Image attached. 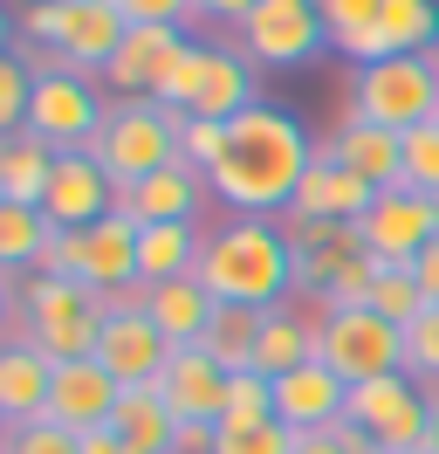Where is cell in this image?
Here are the masks:
<instances>
[{
    "instance_id": "obj_42",
    "label": "cell",
    "mask_w": 439,
    "mask_h": 454,
    "mask_svg": "<svg viewBox=\"0 0 439 454\" xmlns=\"http://www.w3.org/2000/svg\"><path fill=\"white\" fill-rule=\"evenodd\" d=\"M117 14L131 28H186V21H199L192 0H117Z\"/></svg>"
},
{
    "instance_id": "obj_41",
    "label": "cell",
    "mask_w": 439,
    "mask_h": 454,
    "mask_svg": "<svg viewBox=\"0 0 439 454\" xmlns=\"http://www.w3.org/2000/svg\"><path fill=\"white\" fill-rule=\"evenodd\" d=\"M378 7L384 0H316V14H323V28H329V49L350 42V35H364L378 21Z\"/></svg>"
},
{
    "instance_id": "obj_9",
    "label": "cell",
    "mask_w": 439,
    "mask_h": 454,
    "mask_svg": "<svg viewBox=\"0 0 439 454\" xmlns=\"http://www.w3.org/2000/svg\"><path fill=\"white\" fill-rule=\"evenodd\" d=\"M35 276H76V283H89L96 296L137 289V221L131 214H110V221L82 227V234H55Z\"/></svg>"
},
{
    "instance_id": "obj_10",
    "label": "cell",
    "mask_w": 439,
    "mask_h": 454,
    "mask_svg": "<svg viewBox=\"0 0 439 454\" xmlns=\"http://www.w3.org/2000/svg\"><path fill=\"white\" fill-rule=\"evenodd\" d=\"M343 420H350L357 434H371L384 454H419L426 420H433V393H419V379H412V372H391V379L350 386Z\"/></svg>"
},
{
    "instance_id": "obj_5",
    "label": "cell",
    "mask_w": 439,
    "mask_h": 454,
    "mask_svg": "<svg viewBox=\"0 0 439 454\" xmlns=\"http://www.w3.org/2000/svg\"><path fill=\"white\" fill-rule=\"evenodd\" d=\"M343 117L384 124V131H419V124H433L439 117V56H391V62L350 69Z\"/></svg>"
},
{
    "instance_id": "obj_8",
    "label": "cell",
    "mask_w": 439,
    "mask_h": 454,
    "mask_svg": "<svg viewBox=\"0 0 439 454\" xmlns=\"http://www.w3.org/2000/svg\"><path fill=\"white\" fill-rule=\"evenodd\" d=\"M124 35H131V21L117 14V0H35L27 7V42L62 56L69 69H89V76L110 69Z\"/></svg>"
},
{
    "instance_id": "obj_30",
    "label": "cell",
    "mask_w": 439,
    "mask_h": 454,
    "mask_svg": "<svg viewBox=\"0 0 439 454\" xmlns=\"http://www.w3.org/2000/svg\"><path fill=\"white\" fill-rule=\"evenodd\" d=\"M254 344H261V310H241V303H220L199 351L220 358L227 372H254Z\"/></svg>"
},
{
    "instance_id": "obj_18",
    "label": "cell",
    "mask_w": 439,
    "mask_h": 454,
    "mask_svg": "<svg viewBox=\"0 0 439 454\" xmlns=\"http://www.w3.org/2000/svg\"><path fill=\"white\" fill-rule=\"evenodd\" d=\"M206 200H213L206 172L186 166V159H172V166H158L151 179H137L131 193H117V214H131L137 227H165V221H199Z\"/></svg>"
},
{
    "instance_id": "obj_4",
    "label": "cell",
    "mask_w": 439,
    "mask_h": 454,
    "mask_svg": "<svg viewBox=\"0 0 439 454\" xmlns=\"http://www.w3.org/2000/svg\"><path fill=\"white\" fill-rule=\"evenodd\" d=\"M104 317H110V296H96L76 276H27V289H21V338L42 344L55 365L96 358Z\"/></svg>"
},
{
    "instance_id": "obj_15",
    "label": "cell",
    "mask_w": 439,
    "mask_h": 454,
    "mask_svg": "<svg viewBox=\"0 0 439 454\" xmlns=\"http://www.w3.org/2000/svg\"><path fill=\"white\" fill-rule=\"evenodd\" d=\"M323 42H329V28L316 7H274V0H261L241 21V49L261 69H302L309 56H323Z\"/></svg>"
},
{
    "instance_id": "obj_16",
    "label": "cell",
    "mask_w": 439,
    "mask_h": 454,
    "mask_svg": "<svg viewBox=\"0 0 439 454\" xmlns=\"http://www.w3.org/2000/svg\"><path fill=\"white\" fill-rule=\"evenodd\" d=\"M227 379H234V372L220 365V358H206L199 344H179L172 365L158 372V399L172 406L179 427H220V413H227Z\"/></svg>"
},
{
    "instance_id": "obj_13",
    "label": "cell",
    "mask_w": 439,
    "mask_h": 454,
    "mask_svg": "<svg viewBox=\"0 0 439 454\" xmlns=\"http://www.w3.org/2000/svg\"><path fill=\"white\" fill-rule=\"evenodd\" d=\"M439 49V0H384L378 21L350 42H336V56L364 69V62H391V56H433Z\"/></svg>"
},
{
    "instance_id": "obj_1",
    "label": "cell",
    "mask_w": 439,
    "mask_h": 454,
    "mask_svg": "<svg viewBox=\"0 0 439 454\" xmlns=\"http://www.w3.org/2000/svg\"><path fill=\"white\" fill-rule=\"evenodd\" d=\"M309 166H316V138L302 131V117L281 104H254L247 117L227 124V145H220L206 186L220 207H234V221H268L296 207Z\"/></svg>"
},
{
    "instance_id": "obj_7",
    "label": "cell",
    "mask_w": 439,
    "mask_h": 454,
    "mask_svg": "<svg viewBox=\"0 0 439 454\" xmlns=\"http://www.w3.org/2000/svg\"><path fill=\"white\" fill-rule=\"evenodd\" d=\"M316 310V358H323L343 386H371V379H391L405 372V331L378 317L371 303L364 310H329V303H309Z\"/></svg>"
},
{
    "instance_id": "obj_34",
    "label": "cell",
    "mask_w": 439,
    "mask_h": 454,
    "mask_svg": "<svg viewBox=\"0 0 439 454\" xmlns=\"http://www.w3.org/2000/svg\"><path fill=\"white\" fill-rule=\"evenodd\" d=\"M371 310L391 317V324L405 331L412 317L426 310V289H419V276H412V269H384V262H378V283H371Z\"/></svg>"
},
{
    "instance_id": "obj_49",
    "label": "cell",
    "mask_w": 439,
    "mask_h": 454,
    "mask_svg": "<svg viewBox=\"0 0 439 454\" xmlns=\"http://www.w3.org/2000/svg\"><path fill=\"white\" fill-rule=\"evenodd\" d=\"M0 434H7V427H0Z\"/></svg>"
},
{
    "instance_id": "obj_38",
    "label": "cell",
    "mask_w": 439,
    "mask_h": 454,
    "mask_svg": "<svg viewBox=\"0 0 439 454\" xmlns=\"http://www.w3.org/2000/svg\"><path fill=\"white\" fill-rule=\"evenodd\" d=\"M0 454H82V434H69L55 420H27L0 434Z\"/></svg>"
},
{
    "instance_id": "obj_27",
    "label": "cell",
    "mask_w": 439,
    "mask_h": 454,
    "mask_svg": "<svg viewBox=\"0 0 439 454\" xmlns=\"http://www.w3.org/2000/svg\"><path fill=\"white\" fill-rule=\"evenodd\" d=\"M213 310H220V303L199 289V276L165 283V289H144V317H151L172 344H199V338H206V324H213Z\"/></svg>"
},
{
    "instance_id": "obj_2",
    "label": "cell",
    "mask_w": 439,
    "mask_h": 454,
    "mask_svg": "<svg viewBox=\"0 0 439 454\" xmlns=\"http://www.w3.org/2000/svg\"><path fill=\"white\" fill-rule=\"evenodd\" d=\"M199 289L213 303L241 310H274L296 296V248L274 221H227L199 248Z\"/></svg>"
},
{
    "instance_id": "obj_37",
    "label": "cell",
    "mask_w": 439,
    "mask_h": 454,
    "mask_svg": "<svg viewBox=\"0 0 439 454\" xmlns=\"http://www.w3.org/2000/svg\"><path fill=\"white\" fill-rule=\"evenodd\" d=\"M405 372L426 379V386H439V303H426L405 324Z\"/></svg>"
},
{
    "instance_id": "obj_11",
    "label": "cell",
    "mask_w": 439,
    "mask_h": 454,
    "mask_svg": "<svg viewBox=\"0 0 439 454\" xmlns=\"http://www.w3.org/2000/svg\"><path fill=\"white\" fill-rule=\"evenodd\" d=\"M179 344L165 338L158 324L144 317V289H124L110 296V317H104V338H96V358L110 365L117 386H158V372L172 365Z\"/></svg>"
},
{
    "instance_id": "obj_43",
    "label": "cell",
    "mask_w": 439,
    "mask_h": 454,
    "mask_svg": "<svg viewBox=\"0 0 439 454\" xmlns=\"http://www.w3.org/2000/svg\"><path fill=\"white\" fill-rule=\"evenodd\" d=\"M254 7H261V0H192V14H199V21H234V28H241Z\"/></svg>"
},
{
    "instance_id": "obj_36",
    "label": "cell",
    "mask_w": 439,
    "mask_h": 454,
    "mask_svg": "<svg viewBox=\"0 0 439 454\" xmlns=\"http://www.w3.org/2000/svg\"><path fill=\"white\" fill-rule=\"evenodd\" d=\"M27 97H35V69L14 49V56H0V138L27 131Z\"/></svg>"
},
{
    "instance_id": "obj_17",
    "label": "cell",
    "mask_w": 439,
    "mask_h": 454,
    "mask_svg": "<svg viewBox=\"0 0 439 454\" xmlns=\"http://www.w3.org/2000/svg\"><path fill=\"white\" fill-rule=\"evenodd\" d=\"M343 406H350V386H343L323 358H309V365L274 379V420L296 427V434H329V427H343Z\"/></svg>"
},
{
    "instance_id": "obj_3",
    "label": "cell",
    "mask_w": 439,
    "mask_h": 454,
    "mask_svg": "<svg viewBox=\"0 0 439 454\" xmlns=\"http://www.w3.org/2000/svg\"><path fill=\"white\" fill-rule=\"evenodd\" d=\"M27 69H35V97H27V131L49 145V152H89L96 131H104V90L89 69H69V62H49V49H21Z\"/></svg>"
},
{
    "instance_id": "obj_29",
    "label": "cell",
    "mask_w": 439,
    "mask_h": 454,
    "mask_svg": "<svg viewBox=\"0 0 439 454\" xmlns=\"http://www.w3.org/2000/svg\"><path fill=\"white\" fill-rule=\"evenodd\" d=\"M62 152L35 138V131H14V138H0V200H14V207H42L49 193V172Z\"/></svg>"
},
{
    "instance_id": "obj_26",
    "label": "cell",
    "mask_w": 439,
    "mask_h": 454,
    "mask_svg": "<svg viewBox=\"0 0 439 454\" xmlns=\"http://www.w3.org/2000/svg\"><path fill=\"white\" fill-rule=\"evenodd\" d=\"M316 358V310H296V303H274L261 310V344H254V372L261 379H281Z\"/></svg>"
},
{
    "instance_id": "obj_14",
    "label": "cell",
    "mask_w": 439,
    "mask_h": 454,
    "mask_svg": "<svg viewBox=\"0 0 439 454\" xmlns=\"http://www.w3.org/2000/svg\"><path fill=\"white\" fill-rule=\"evenodd\" d=\"M42 214H49L55 234H82V227L117 214V186H110V172L89 152H62L49 172V193H42Z\"/></svg>"
},
{
    "instance_id": "obj_23",
    "label": "cell",
    "mask_w": 439,
    "mask_h": 454,
    "mask_svg": "<svg viewBox=\"0 0 439 454\" xmlns=\"http://www.w3.org/2000/svg\"><path fill=\"white\" fill-rule=\"evenodd\" d=\"M186 42H192L186 28H131L124 42H117V56H110L104 83L117 90V97H151L158 76H165V62L179 56Z\"/></svg>"
},
{
    "instance_id": "obj_31",
    "label": "cell",
    "mask_w": 439,
    "mask_h": 454,
    "mask_svg": "<svg viewBox=\"0 0 439 454\" xmlns=\"http://www.w3.org/2000/svg\"><path fill=\"white\" fill-rule=\"evenodd\" d=\"M55 227L42 207H14V200H0V269H42L49 255Z\"/></svg>"
},
{
    "instance_id": "obj_24",
    "label": "cell",
    "mask_w": 439,
    "mask_h": 454,
    "mask_svg": "<svg viewBox=\"0 0 439 454\" xmlns=\"http://www.w3.org/2000/svg\"><path fill=\"white\" fill-rule=\"evenodd\" d=\"M254 104H261V62L247 56V49H227V42H220L213 62H206V90H199L192 117L234 124V117H247Z\"/></svg>"
},
{
    "instance_id": "obj_47",
    "label": "cell",
    "mask_w": 439,
    "mask_h": 454,
    "mask_svg": "<svg viewBox=\"0 0 439 454\" xmlns=\"http://www.w3.org/2000/svg\"><path fill=\"white\" fill-rule=\"evenodd\" d=\"M14 310H21V296L7 289V269H0V331H7V317H14ZM0 344H7V338H0Z\"/></svg>"
},
{
    "instance_id": "obj_44",
    "label": "cell",
    "mask_w": 439,
    "mask_h": 454,
    "mask_svg": "<svg viewBox=\"0 0 439 454\" xmlns=\"http://www.w3.org/2000/svg\"><path fill=\"white\" fill-rule=\"evenodd\" d=\"M82 454H137L117 427H96V434H82Z\"/></svg>"
},
{
    "instance_id": "obj_19",
    "label": "cell",
    "mask_w": 439,
    "mask_h": 454,
    "mask_svg": "<svg viewBox=\"0 0 439 454\" xmlns=\"http://www.w3.org/2000/svg\"><path fill=\"white\" fill-rule=\"evenodd\" d=\"M117 379H110L104 358H76V365H55V393H49V420L69 427V434H96L117 413Z\"/></svg>"
},
{
    "instance_id": "obj_48",
    "label": "cell",
    "mask_w": 439,
    "mask_h": 454,
    "mask_svg": "<svg viewBox=\"0 0 439 454\" xmlns=\"http://www.w3.org/2000/svg\"><path fill=\"white\" fill-rule=\"evenodd\" d=\"M7 42H14V21H7V7H0V56H14Z\"/></svg>"
},
{
    "instance_id": "obj_32",
    "label": "cell",
    "mask_w": 439,
    "mask_h": 454,
    "mask_svg": "<svg viewBox=\"0 0 439 454\" xmlns=\"http://www.w3.org/2000/svg\"><path fill=\"white\" fill-rule=\"evenodd\" d=\"M206 62H213V42H186L179 56L165 62V76H158V90H151V104H165L172 117H192L199 90H206Z\"/></svg>"
},
{
    "instance_id": "obj_6",
    "label": "cell",
    "mask_w": 439,
    "mask_h": 454,
    "mask_svg": "<svg viewBox=\"0 0 439 454\" xmlns=\"http://www.w3.org/2000/svg\"><path fill=\"white\" fill-rule=\"evenodd\" d=\"M89 159L110 172L117 193H131L137 179H151L158 166L179 159V117L165 104H151V97H117L104 131H96V145H89Z\"/></svg>"
},
{
    "instance_id": "obj_45",
    "label": "cell",
    "mask_w": 439,
    "mask_h": 454,
    "mask_svg": "<svg viewBox=\"0 0 439 454\" xmlns=\"http://www.w3.org/2000/svg\"><path fill=\"white\" fill-rule=\"evenodd\" d=\"M412 276H419V289H426V303H439V241L412 262Z\"/></svg>"
},
{
    "instance_id": "obj_20",
    "label": "cell",
    "mask_w": 439,
    "mask_h": 454,
    "mask_svg": "<svg viewBox=\"0 0 439 454\" xmlns=\"http://www.w3.org/2000/svg\"><path fill=\"white\" fill-rule=\"evenodd\" d=\"M371 200H378V186H364L357 172L336 166V152H329V138L316 145V166H309V179H302V193L289 214H302V221H329V227H357L364 214H371Z\"/></svg>"
},
{
    "instance_id": "obj_35",
    "label": "cell",
    "mask_w": 439,
    "mask_h": 454,
    "mask_svg": "<svg viewBox=\"0 0 439 454\" xmlns=\"http://www.w3.org/2000/svg\"><path fill=\"white\" fill-rule=\"evenodd\" d=\"M398 186L439 200V117L419 124V131H405V172H398Z\"/></svg>"
},
{
    "instance_id": "obj_40",
    "label": "cell",
    "mask_w": 439,
    "mask_h": 454,
    "mask_svg": "<svg viewBox=\"0 0 439 454\" xmlns=\"http://www.w3.org/2000/svg\"><path fill=\"white\" fill-rule=\"evenodd\" d=\"M220 145H227V124H213V117H179V159L199 172H213Z\"/></svg>"
},
{
    "instance_id": "obj_25",
    "label": "cell",
    "mask_w": 439,
    "mask_h": 454,
    "mask_svg": "<svg viewBox=\"0 0 439 454\" xmlns=\"http://www.w3.org/2000/svg\"><path fill=\"white\" fill-rule=\"evenodd\" d=\"M199 248H206L199 221L137 227V289H165V283H186V276H199Z\"/></svg>"
},
{
    "instance_id": "obj_28",
    "label": "cell",
    "mask_w": 439,
    "mask_h": 454,
    "mask_svg": "<svg viewBox=\"0 0 439 454\" xmlns=\"http://www.w3.org/2000/svg\"><path fill=\"white\" fill-rule=\"evenodd\" d=\"M110 427H117L137 454H172V441H179V420H172V406L158 399V386H124Z\"/></svg>"
},
{
    "instance_id": "obj_33",
    "label": "cell",
    "mask_w": 439,
    "mask_h": 454,
    "mask_svg": "<svg viewBox=\"0 0 439 454\" xmlns=\"http://www.w3.org/2000/svg\"><path fill=\"white\" fill-rule=\"evenodd\" d=\"M268 420H274V379L234 372V379H227V413H220V427H268Z\"/></svg>"
},
{
    "instance_id": "obj_39",
    "label": "cell",
    "mask_w": 439,
    "mask_h": 454,
    "mask_svg": "<svg viewBox=\"0 0 439 454\" xmlns=\"http://www.w3.org/2000/svg\"><path fill=\"white\" fill-rule=\"evenodd\" d=\"M296 427H281V420H268V427H220V448L213 454H296Z\"/></svg>"
},
{
    "instance_id": "obj_46",
    "label": "cell",
    "mask_w": 439,
    "mask_h": 454,
    "mask_svg": "<svg viewBox=\"0 0 439 454\" xmlns=\"http://www.w3.org/2000/svg\"><path fill=\"white\" fill-rule=\"evenodd\" d=\"M296 454H343V441H336V427H329V434H302Z\"/></svg>"
},
{
    "instance_id": "obj_22",
    "label": "cell",
    "mask_w": 439,
    "mask_h": 454,
    "mask_svg": "<svg viewBox=\"0 0 439 454\" xmlns=\"http://www.w3.org/2000/svg\"><path fill=\"white\" fill-rule=\"evenodd\" d=\"M329 152H336V166H343V172H357V179L378 186V193H391L398 172H405V131H384V124H357V117H343L336 138H329Z\"/></svg>"
},
{
    "instance_id": "obj_12",
    "label": "cell",
    "mask_w": 439,
    "mask_h": 454,
    "mask_svg": "<svg viewBox=\"0 0 439 454\" xmlns=\"http://www.w3.org/2000/svg\"><path fill=\"white\" fill-rule=\"evenodd\" d=\"M357 241L364 255L384 262V269H412L439 241V200L412 193V186H391V193L371 200V214L357 221Z\"/></svg>"
},
{
    "instance_id": "obj_21",
    "label": "cell",
    "mask_w": 439,
    "mask_h": 454,
    "mask_svg": "<svg viewBox=\"0 0 439 454\" xmlns=\"http://www.w3.org/2000/svg\"><path fill=\"white\" fill-rule=\"evenodd\" d=\"M49 393H55V358L27 338H7L0 344V427L49 420Z\"/></svg>"
}]
</instances>
